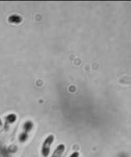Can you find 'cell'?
Wrapping results in <instances>:
<instances>
[{
	"label": "cell",
	"mask_w": 131,
	"mask_h": 157,
	"mask_svg": "<svg viewBox=\"0 0 131 157\" xmlns=\"http://www.w3.org/2000/svg\"><path fill=\"white\" fill-rule=\"evenodd\" d=\"M21 18L19 16H17V15H14V16H12L9 18V21L10 22H14V23H19V22H21Z\"/></svg>",
	"instance_id": "1"
}]
</instances>
